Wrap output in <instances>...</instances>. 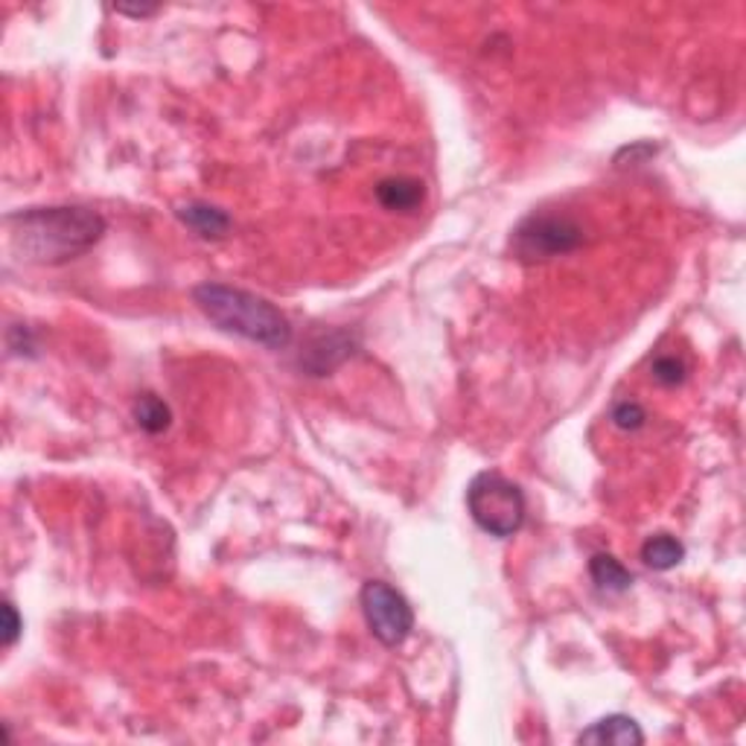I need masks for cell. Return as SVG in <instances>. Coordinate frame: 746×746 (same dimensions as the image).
Wrapping results in <instances>:
<instances>
[{"instance_id": "16", "label": "cell", "mask_w": 746, "mask_h": 746, "mask_svg": "<svg viewBox=\"0 0 746 746\" xmlns=\"http://www.w3.org/2000/svg\"><path fill=\"white\" fill-rule=\"evenodd\" d=\"M117 12H120V15H131V18H149V15H154V12H158V9H126V7H120L117 9Z\"/></svg>"}, {"instance_id": "11", "label": "cell", "mask_w": 746, "mask_h": 746, "mask_svg": "<svg viewBox=\"0 0 746 746\" xmlns=\"http://www.w3.org/2000/svg\"><path fill=\"white\" fill-rule=\"evenodd\" d=\"M641 560L653 572H671L685 560V545L673 534H653L641 545Z\"/></svg>"}, {"instance_id": "6", "label": "cell", "mask_w": 746, "mask_h": 746, "mask_svg": "<svg viewBox=\"0 0 746 746\" xmlns=\"http://www.w3.org/2000/svg\"><path fill=\"white\" fill-rule=\"evenodd\" d=\"M356 350V339L344 330H330L309 341L307 350L300 353V367L309 371V376H327L339 365H344Z\"/></svg>"}, {"instance_id": "15", "label": "cell", "mask_w": 746, "mask_h": 746, "mask_svg": "<svg viewBox=\"0 0 746 746\" xmlns=\"http://www.w3.org/2000/svg\"><path fill=\"white\" fill-rule=\"evenodd\" d=\"M0 612H3V648H12V644L21 639L24 621H21V616H18V609H15V604H12V600H3Z\"/></svg>"}, {"instance_id": "9", "label": "cell", "mask_w": 746, "mask_h": 746, "mask_svg": "<svg viewBox=\"0 0 746 746\" xmlns=\"http://www.w3.org/2000/svg\"><path fill=\"white\" fill-rule=\"evenodd\" d=\"M181 222H184L190 231L202 236V239H222V236L231 231V216H227L222 207L207 202H186L175 211Z\"/></svg>"}, {"instance_id": "8", "label": "cell", "mask_w": 746, "mask_h": 746, "mask_svg": "<svg viewBox=\"0 0 746 746\" xmlns=\"http://www.w3.org/2000/svg\"><path fill=\"white\" fill-rule=\"evenodd\" d=\"M376 202L391 213H412L417 211L426 199V184L412 175H388L373 186Z\"/></svg>"}, {"instance_id": "2", "label": "cell", "mask_w": 746, "mask_h": 746, "mask_svg": "<svg viewBox=\"0 0 746 746\" xmlns=\"http://www.w3.org/2000/svg\"><path fill=\"white\" fill-rule=\"evenodd\" d=\"M193 303L202 316L216 324L222 333L260 344L268 350H284L292 344V324L271 300L245 292L227 284H199L193 289Z\"/></svg>"}, {"instance_id": "1", "label": "cell", "mask_w": 746, "mask_h": 746, "mask_svg": "<svg viewBox=\"0 0 746 746\" xmlns=\"http://www.w3.org/2000/svg\"><path fill=\"white\" fill-rule=\"evenodd\" d=\"M9 248L15 257L35 266H62L106 236L103 213L79 207V204H56V207H30L7 216Z\"/></svg>"}, {"instance_id": "13", "label": "cell", "mask_w": 746, "mask_h": 746, "mask_svg": "<svg viewBox=\"0 0 746 746\" xmlns=\"http://www.w3.org/2000/svg\"><path fill=\"white\" fill-rule=\"evenodd\" d=\"M650 373H653V380H657L662 388H676V385H682L685 376H689V365L676 356H659L653 359Z\"/></svg>"}, {"instance_id": "12", "label": "cell", "mask_w": 746, "mask_h": 746, "mask_svg": "<svg viewBox=\"0 0 746 746\" xmlns=\"http://www.w3.org/2000/svg\"><path fill=\"white\" fill-rule=\"evenodd\" d=\"M131 417H135V423H138L147 435H163V431L172 426L170 406H167L158 394H152V391H143V394L135 397V403H131Z\"/></svg>"}, {"instance_id": "10", "label": "cell", "mask_w": 746, "mask_h": 746, "mask_svg": "<svg viewBox=\"0 0 746 746\" xmlns=\"http://www.w3.org/2000/svg\"><path fill=\"white\" fill-rule=\"evenodd\" d=\"M589 577H593V584L598 586L600 593L607 595H621L633 586V575L627 572L625 563L604 552L589 560Z\"/></svg>"}, {"instance_id": "3", "label": "cell", "mask_w": 746, "mask_h": 746, "mask_svg": "<svg viewBox=\"0 0 746 746\" xmlns=\"http://www.w3.org/2000/svg\"><path fill=\"white\" fill-rule=\"evenodd\" d=\"M467 508L476 525L495 540H508L525 525V493L502 472H479L467 487Z\"/></svg>"}, {"instance_id": "5", "label": "cell", "mask_w": 746, "mask_h": 746, "mask_svg": "<svg viewBox=\"0 0 746 746\" xmlns=\"http://www.w3.org/2000/svg\"><path fill=\"white\" fill-rule=\"evenodd\" d=\"M367 630L385 648H399L414 630V609L406 595L385 580H367L359 593Z\"/></svg>"}, {"instance_id": "14", "label": "cell", "mask_w": 746, "mask_h": 746, "mask_svg": "<svg viewBox=\"0 0 746 746\" xmlns=\"http://www.w3.org/2000/svg\"><path fill=\"white\" fill-rule=\"evenodd\" d=\"M609 420L616 423L621 431H639L648 423V412L636 399H621V403H616L612 414H609Z\"/></svg>"}, {"instance_id": "4", "label": "cell", "mask_w": 746, "mask_h": 746, "mask_svg": "<svg viewBox=\"0 0 746 746\" xmlns=\"http://www.w3.org/2000/svg\"><path fill=\"white\" fill-rule=\"evenodd\" d=\"M584 245V227L566 216H527L511 236L513 254L522 263H545Z\"/></svg>"}, {"instance_id": "7", "label": "cell", "mask_w": 746, "mask_h": 746, "mask_svg": "<svg viewBox=\"0 0 746 746\" xmlns=\"http://www.w3.org/2000/svg\"><path fill=\"white\" fill-rule=\"evenodd\" d=\"M577 744L593 746H641L644 732L630 714H607L577 735Z\"/></svg>"}]
</instances>
